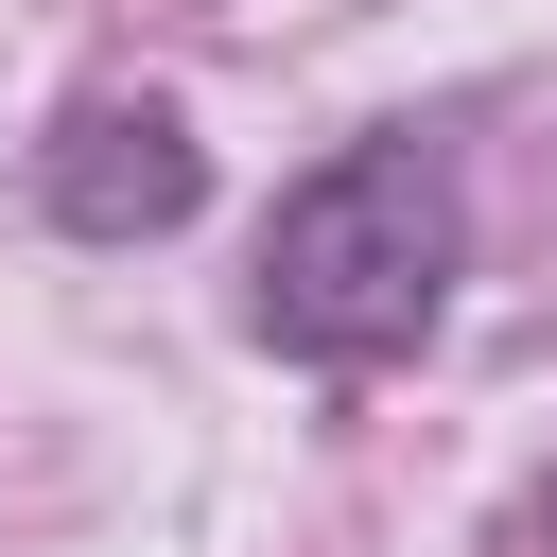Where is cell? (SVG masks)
Here are the masks:
<instances>
[{"label": "cell", "instance_id": "6da1fadb", "mask_svg": "<svg viewBox=\"0 0 557 557\" xmlns=\"http://www.w3.org/2000/svg\"><path fill=\"white\" fill-rule=\"evenodd\" d=\"M453 278H470V174H453V139L383 122V139H348L278 191L244 331L278 366H400V348H435Z\"/></svg>", "mask_w": 557, "mask_h": 557}, {"label": "cell", "instance_id": "7a4b0ae2", "mask_svg": "<svg viewBox=\"0 0 557 557\" xmlns=\"http://www.w3.org/2000/svg\"><path fill=\"white\" fill-rule=\"evenodd\" d=\"M35 191H52V226L70 244H157V226H191V191H209V157H191V122L174 104H70L52 122V157H35Z\"/></svg>", "mask_w": 557, "mask_h": 557}]
</instances>
